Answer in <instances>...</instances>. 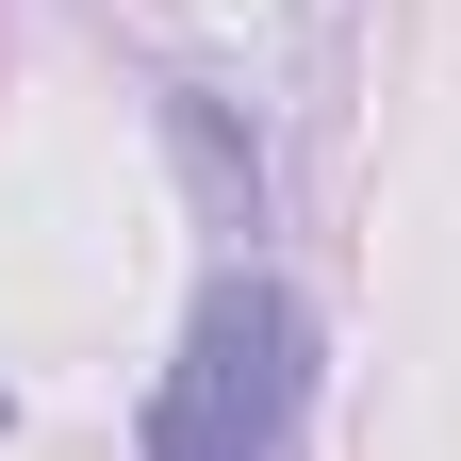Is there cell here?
<instances>
[{
	"mask_svg": "<svg viewBox=\"0 0 461 461\" xmlns=\"http://www.w3.org/2000/svg\"><path fill=\"white\" fill-rule=\"evenodd\" d=\"M297 412H313V313L248 248V264L198 280L182 363L149 379V461H297Z\"/></svg>",
	"mask_w": 461,
	"mask_h": 461,
	"instance_id": "cell-1",
	"label": "cell"
}]
</instances>
